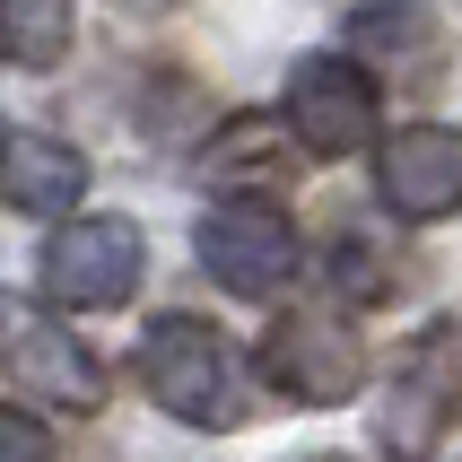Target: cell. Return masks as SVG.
Instances as JSON below:
<instances>
[{"label":"cell","instance_id":"obj_1","mask_svg":"<svg viewBox=\"0 0 462 462\" xmlns=\"http://www.w3.org/2000/svg\"><path fill=\"white\" fill-rule=\"evenodd\" d=\"M140 384H149L157 411H175L183 428H236L245 419V393H236L227 340L192 323V314H157L140 332Z\"/></svg>","mask_w":462,"mask_h":462},{"label":"cell","instance_id":"obj_3","mask_svg":"<svg viewBox=\"0 0 462 462\" xmlns=\"http://www.w3.org/2000/svg\"><path fill=\"white\" fill-rule=\"evenodd\" d=\"M0 375L18 393H35V402H52V411H97L105 402V366L52 314L18 306V297H0Z\"/></svg>","mask_w":462,"mask_h":462},{"label":"cell","instance_id":"obj_5","mask_svg":"<svg viewBox=\"0 0 462 462\" xmlns=\"http://www.w3.org/2000/svg\"><path fill=\"white\" fill-rule=\"evenodd\" d=\"M262 375L288 393V402H306V411H332L349 393L366 384V349L349 323L332 314H280L271 340H262Z\"/></svg>","mask_w":462,"mask_h":462},{"label":"cell","instance_id":"obj_4","mask_svg":"<svg viewBox=\"0 0 462 462\" xmlns=\"http://www.w3.org/2000/svg\"><path fill=\"white\" fill-rule=\"evenodd\" d=\"M140 271H149V245H140L131 218H70L44 245V288L61 306H79V314L123 306L131 288H140Z\"/></svg>","mask_w":462,"mask_h":462},{"label":"cell","instance_id":"obj_7","mask_svg":"<svg viewBox=\"0 0 462 462\" xmlns=\"http://www.w3.org/2000/svg\"><path fill=\"white\" fill-rule=\"evenodd\" d=\"M288 131L306 140L314 157H349L375 140V79L358 70V61H297V79H288Z\"/></svg>","mask_w":462,"mask_h":462},{"label":"cell","instance_id":"obj_2","mask_svg":"<svg viewBox=\"0 0 462 462\" xmlns=\"http://www.w3.org/2000/svg\"><path fill=\"white\" fill-rule=\"evenodd\" d=\"M454 411H462V332L437 323V332L411 349V366L393 375L384 411H375V445H384L393 462H428L445 445V428H454Z\"/></svg>","mask_w":462,"mask_h":462},{"label":"cell","instance_id":"obj_6","mask_svg":"<svg viewBox=\"0 0 462 462\" xmlns=\"http://www.w3.org/2000/svg\"><path fill=\"white\" fill-rule=\"evenodd\" d=\"M192 245H201L209 280L236 288V297H271V288L297 271V227H288L271 201H218L192 227Z\"/></svg>","mask_w":462,"mask_h":462},{"label":"cell","instance_id":"obj_10","mask_svg":"<svg viewBox=\"0 0 462 462\" xmlns=\"http://www.w3.org/2000/svg\"><path fill=\"white\" fill-rule=\"evenodd\" d=\"M79 18L70 0H0V61H18V70H52L61 52H70Z\"/></svg>","mask_w":462,"mask_h":462},{"label":"cell","instance_id":"obj_9","mask_svg":"<svg viewBox=\"0 0 462 462\" xmlns=\"http://www.w3.org/2000/svg\"><path fill=\"white\" fill-rule=\"evenodd\" d=\"M88 192V157L52 131H9L0 140V201L26 209V218H61V209Z\"/></svg>","mask_w":462,"mask_h":462},{"label":"cell","instance_id":"obj_11","mask_svg":"<svg viewBox=\"0 0 462 462\" xmlns=\"http://www.w3.org/2000/svg\"><path fill=\"white\" fill-rule=\"evenodd\" d=\"M0 462H52V428L26 411H0Z\"/></svg>","mask_w":462,"mask_h":462},{"label":"cell","instance_id":"obj_8","mask_svg":"<svg viewBox=\"0 0 462 462\" xmlns=\"http://www.w3.org/2000/svg\"><path fill=\"white\" fill-rule=\"evenodd\" d=\"M375 192L402 218H454L462 209V131L454 123H411L375 149Z\"/></svg>","mask_w":462,"mask_h":462}]
</instances>
